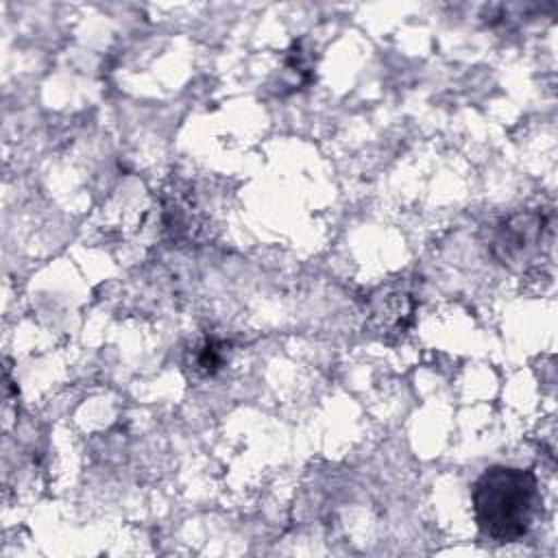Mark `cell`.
<instances>
[{"label":"cell","instance_id":"3957f363","mask_svg":"<svg viewBox=\"0 0 558 558\" xmlns=\"http://www.w3.org/2000/svg\"><path fill=\"white\" fill-rule=\"evenodd\" d=\"M198 366L205 373H214L220 366V355H218V347L214 342H207L203 347V353L198 355Z\"/></svg>","mask_w":558,"mask_h":558},{"label":"cell","instance_id":"7a4b0ae2","mask_svg":"<svg viewBox=\"0 0 558 558\" xmlns=\"http://www.w3.org/2000/svg\"><path fill=\"white\" fill-rule=\"evenodd\" d=\"M543 218L538 214H519L506 222L497 246L504 248V259H521L541 240Z\"/></svg>","mask_w":558,"mask_h":558},{"label":"cell","instance_id":"6da1fadb","mask_svg":"<svg viewBox=\"0 0 558 558\" xmlns=\"http://www.w3.org/2000/svg\"><path fill=\"white\" fill-rule=\"evenodd\" d=\"M541 495L530 469L490 466L473 486V512L480 532L497 543L523 538L538 512Z\"/></svg>","mask_w":558,"mask_h":558}]
</instances>
